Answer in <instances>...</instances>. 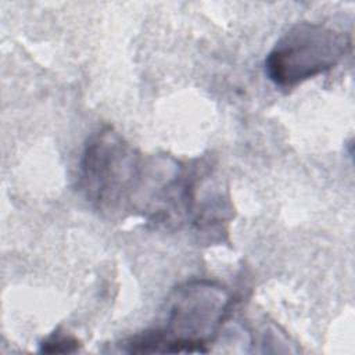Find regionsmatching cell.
<instances>
[{
  "mask_svg": "<svg viewBox=\"0 0 355 355\" xmlns=\"http://www.w3.org/2000/svg\"><path fill=\"white\" fill-rule=\"evenodd\" d=\"M146 162L112 128L87 141L80 161V189L98 211L115 214L135 207Z\"/></svg>",
  "mask_w": 355,
  "mask_h": 355,
  "instance_id": "1",
  "label": "cell"
},
{
  "mask_svg": "<svg viewBox=\"0 0 355 355\" xmlns=\"http://www.w3.org/2000/svg\"><path fill=\"white\" fill-rule=\"evenodd\" d=\"M349 47L347 33L323 24L298 22L275 43L266 55L265 71L275 85L294 87L336 67Z\"/></svg>",
  "mask_w": 355,
  "mask_h": 355,
  "instance_id": "2",
  "label": "cell"
},
{
  "mask_svg": "<svg viewBox=\"0 0 355 355\" xmlns=\"http://www.w3.org/2000/svg\"><path fill=\"white\" fill-rule=\"evenodd\" d=\"M226 306V293L215 283H186L169 301L165 329L151 331L150 352H204L201 345L215 333Z\"/></svg>",
  "mask_w": 355,
  "mask_h": 355,
  "instance_id": "3",
  "label": "cell"
},
{
  "mask_svg": "<svg viewBox=\"0 0 355 355\" xmlns=\"http://www.w3.org/2000/svg\"><path fill=\"white\" fill-rule=\"evenodd\" d=\"M78 348V341L71 336H64L60 333H54L50 336L43 344L40 351L43 352H73Z\"/></svg>",
  "mask_w": 355,
  "mask_h": 355,
  "instance_id": "4",
  "label": "cell"
}]
</instances>
